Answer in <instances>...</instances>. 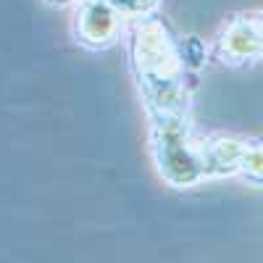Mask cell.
I'll use <instances>...</instances> for the list:
<instances>
[{"label":"cell","instance_id":"cell-6","mask_svg":"<svg viewBox=\"0 0 263 263\" xmlns=\"http://www.w3.org/2000/svg\"><path fill=\"white\" fill-rule=\"evenodd\" d=\"M255 24H258V29H260V37H263V13L255 18Z\"/></svg>","mask_w":263,"mask_h":263},{"label":"cell","instance_id":"cell-7","mask_svg":"<svg viewBox=\"0 0 263 263\" xmlns=\"http://www.w3.org/2000/svg\"><path fill=\"white\" fill-rule=\"evenodd\" d=\"M48 3H53V6H66V3H71V0H48Z\"/></svg>","mask_w":263,"mask_h":263},{"label":"cell","instance_id":"cell-5","mask_svg":"<svg viewBox=\"0 0 263 263\" xmlns=\"http://www.w3.org/2000/svg\"><path fill=\"white\" fill-rule=\"evenodd\" d=\"M105 3H111L121 16H145L156 8L158 0H105Z\"/></svg>","mask_w":263,"mask_h":263},{"label":"cell","instance_id":"cell-1","mask_svg":"<svg viewBox=\"0 0 263 263\" xmlns=\"http://www.w3.org/2000/svg\"><path fill=\"white\" fill-rule=\"evenodd\" d=\"M132 55L145 92L153 98V103H161L163 111H168L174 105V92L179 90L182 58L158 21L145 18L137 24L132 34Z\"/></svg>","mask_w":263,"mask_h":263},{"label":"cell","instance_id":"cell-3","mask_svg":"<svg viewBox=\"0 0 263 263\" xmlns=\"http://www.w3.org/2000/svg\"><path fill=\"white\" fill-rule=\"evenodd\" d=\"M218 53L229 63H239V61H253L263 55V37L255 21L248 18H237L229 24V29L224 32L221 42H218Z\"/></svg>","mask_w":263,"mask_h":263},{"label":"cell","instance_id":"cell-2","mask_svg":"<svg viewBox=\"0 0 263 263\" xmlns=\"http://www.w3.org/2000/svg\"><path fill=\"white\" fill-rule=\"evenodd\" d=\"M121 32V13L105 0H82L74 16V34L84 48H108Z\"/></svg>","mask_w":263,"mask_h":263},{"label":"cell","instance_id":"cell-4","mask_svg":"<svg viewBox=\"0 0 263 263\" xmlns=\"http://www.w3.org/2000/svg\"><path fill=\"white\" fill-rule=\"evenodd\" d=\"M242 171L250 179H263V145H250L242 150V161H239Z\"/></svg>","mask_w":263,"mask_h":263}]
</instances>
